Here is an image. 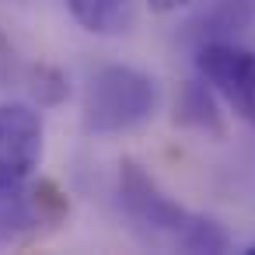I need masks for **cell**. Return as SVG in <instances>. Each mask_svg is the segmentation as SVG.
I'll use <instances>...</instances> for the list:
<instances>
[{
    "label": "cell",
    "mask_w": 255,
    "mask_h": 255,
    "mask_svg": "<svg viewBox=\"0 0 255 255\" xmlns=\"http://www.w3.org/2000/svg\"><path fill=\"white\" fill-rule=\"evenodd\" d=\"M119 199L133 224H140L154 238H164L168 245H178L185 252H227L231 248V238L217 220L175 203L133 157L119 164Z\"/></svg>",
    "instance_id": "obj_1"
},
{
    "label": "cell",
    "mask_w": 255,
    "mask_h": 255,
    "mask_svg": "<svg viewBox=\"0 0 255 255\" xmlns=\"http://www.w3.org/2000/svg\"><path fill=\"white\" fill-rule=\"evenodd\" d=\"M157 109V84L136 67H102L84 91V129L109 136L143 126Z\"/></svg>",
    "instance_id": "obj_2"
},
{
    "label": "cell",
    "mask_w": 255,
    "mask_h": 255,
    "mask_svg": "<svg viewBox=\"0 0 255 255\" xmlns=\"http://www.w3.org/2000/svg\"><path fill=\"white\" fill-rule=\"evenodd\" d=\"M203 84L255 126V53L234 42H206L196 53Z\"/></svg>",
    "instance_id": "obj_3"
},
{
    "label": "cell",
    "mask_w": 255,
    "mask_h": 255,
    "mask_svg": "<svg viewBox=\"0 0 255 255\" xmlns=\"http://www.w3.org/2000/svg\"><path fill=\"white\" fill-rule=\"evenodd\" d=\"M67 196L53 182H39L32 189L4 185L0 189V245H14L28 234H35L42 224L56 227L67 217Z\"/></svg>",
    "instance_id": "obj_4"
},
{
    "label": "cell",
    "mask_w": 255,
    "mask_h": 255,
    "mask_svg": "<svg viewBox=\"0 0 255 255\" xmlns=\"http://www.w3.org/2000/svg\"><path fill=\"white\" fill-rule=\"evenodd\" d=\"M42 161V116L32 105H0V189L21 185Z\"/></svg>",
    "instance_id": "obj_5"
},
{
    "label": "cell",
    "mask_w": 255,
    "mask_h": 255,
    "mask_svg": "<svg viewBox=\"0 0 255 255\" xmlns=\"http://www.w3.org/2000/svg\"><path fill=\"white\" fill-rule=\"evenodd\" d=\"M63 4L91 35H126L136 25V0H63Z\"/></svg>",
    "instance_id": "obj_6"
},
{
    "label": "cell",
    "mask_w": 255,
    "mask_h": 255,
    "mask_svg": "<svg viewBox=\"0 0 255 255\" xmlns=\"http://www.w3.org/2000/svg\"><path fill=\"white\" fill-rule=\"evenodd\" d=\"M175 123L189 126V129H199V133H224L217 102H213V95L203 81H189L182 88L178 105H175Z\"/></svg>",
    "instance_id": "obj_7"
},
{
    "label": "cell",
    "mask_w": 255,
    "mask_h": 255,
    "mask_svg": "<svg viewBox=\"0 0 255 255\" xmlns=\"http://www.w3.org/2000/svg\"><path fill=\"white\" fill-rule=\"evenodd\" d=\"M28 91L35 95L39 105H60V102L67 98V77H63L56 67L39 63V67L28 70Z\"/></svg>",
    "instance_id": "obj_8"
},
{
    "label": "cell",
    "mask_w": 255,
    "mask_h": 255,
    "mask_svg": "<svg viewBox=\"0 0 255 255\" xmlns=\"http://www.w3.org/2000/svg\"><path fill=\"white\" fill-rule=\"evenodd\" d=\"M18 77H21V60H18V49H14L11 35H7L4 28H0V91L11 88V84H18Z\"/></svg>",
    "instance_id": "obj_9"
},
{
    "label": "cell",
    "mask_w": 255,
    "mask_h": 255,
    "mask_svg": "<svg viewBox=\"0 0 255 255\" xmlns=\"http://www.w3.org/2000/svg\"><path fill=\"white\" fill-rule=\"evenodd\" d=\"M150 4V11H157V14H168V11H178V7H185L189 0H147Z\"/></svg>",
    "instance_id": "obj_10"
},
{
    "label": "cell",
    "mask_w": 255,
    "mask_h": 255,
    "mask_svg": "<svg viewBox=\"0 0 255 255\" xmlns=\"http://www.w3.org/2000/svg\"><path fill=\"white\" fill-rule=\"evenodd\" d=\"M245 252H248V255H255V245H248V248H245Z\"/></svg>",
    "instance_id": "obj_11"
}]
</instances>
